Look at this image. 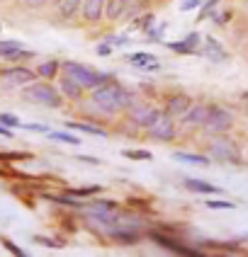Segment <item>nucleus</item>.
<instances>
[{
	"label": "nucleus",
	"mask_w": 248,
	"mask_h": 257,
	"mask_svg": "<svg viewBox=\"0 0 248 257\" xmlns=\"http://www.w3.org/2000/svg\"><path fill=\"white\" fill-rule=\"evenodd\" d=\"M175 160H183V163H195V165H209V158L202 156H192V153H175Z\"/></svg>",
	"instance_id": "20"
},
{
	"label": "nucleus",
	"mask_w": 248,
	"mask_h": 257,
	"mask_svg": "<svg viewBox=\"0 0 248 257\" xmlns=\"http://www.w3.org/2000/svg\"><path fill=\"white\" fill-rule=\"evenodd\" d=\"M56 71H58V61H49V63H44L42 68H39V75H44V78H51Z\"/></svg>",
	"instance_id": "22"
},
{
	"label": "nucleus",
	"mask_w": 248,
	"mask_h": 257,
	"mask_svg": "<svg viewBox=\"0 0 248 257\" xmlns=\"http://www.w3.org/2000/svg\"><path fill=\"white\" fill-rule=\"evenodd\" d=\"M22 51V44L15 42V39H8V42H0V54L3 56H15Z\"/></svg>",
	"instance_id": "19"
},
{
	"label": "nucleus",
	"mask_w": 248,
	"mask_h": 257,
	"mask_svg": "<svg viewBox=\"0 0 248 257\" xmlns=\"http://www.w3.org/2000/svg\"><path fill=\"white\" fill-rule=\"evenodd\" d=\"M0 136H5V139H10V128H5L0 124Z\"/></svg>",
	"instance_id": "32"
},
{
	"label": "nucleus",
	"mask_w": 248,
	"mask_h": 257,
	"mask_svg": "<svg viewBox=\"0 0 248 257\" xmlns=\"http://www.w3.org/2000/svg\"><path fill=\"white\" fill-rule=\"evenodd\" d=\"M134 0H107L105 3V8H107V17L110 20H117V17H122V15L127 13V8H129Z\"/></svg>",
	"instance_id": "14"
},
{
	"label": "nucleus",
	"mask_w": 248,
	"mask_h": 257,
	"mask_svg": "<svg viewBox=\"0 0 248 257\" xmlns=\"http://www.w3.org/2000/svg\"><path fill=\"white\" fill-rule=\"evenodd\" d=\"M102 8H105V0H83V15L88 22H98L102 17Z\"/></svg>",
	"instance_id": "12"
},
{
	"label": "nucleus",
	"mask_w": 248,
	"mask_h": 257,
	"mask_svg": "<svg viewBox=\"0 0 248 257\" xmlns=\"http://www.w3.org/2000/svg\"><path fill=\"white\" fill-rule=\"evenodd\" d=\"M51 139H54V141H61V143H73V146L80 143V139H73L68 134H51Z\"/></svg>",
	"instance_id": "24"
},
{
	"label": "nucleus",
	"mask_w": 248,
	"mask_h": 257,
	"mask_svg": "<svg viewBox=\"0 0 248 257\" xmlns=\"http://www.w3.org/2000/svg\"><path fill=\"white\" fill-rule=\"evenodd\" d=\"M173 134H175V128H173L171 116L160 114V119L151 126V136H153V139H158V141H171V139H173Z\"/></svg>",
	"instance_id": "7"
},
{
	"label": "nucleus",
	"mask_w": 248,
	"mask_h": 257,
	"mask_svg": "<svg viewBox=\"0 0 248 257\" xmlns=\"http://www.w3.org/2000/svg\"><path fill=\"white\" fill-rule=\"evenodd\" d=\"M209 109H212V107L197 104V107H192L190 112H185V121H188V124H204L207 116H209Z\"/></svg>",
	"instance_id": "15"
},
{
	"label": "nucleus",
	"mask_w": 248,
	"mask_h": 257,
	"mask_svg": "<svg viewBox=\"0 0 248 257\" xmlns=\"http://www.w3.org/2000/svg\"><path fill=\"white\" fill-rule=\"evenodd\" d=\"M202 54H204L207 58H209V61H217V63L226 61V51H224V46H221V44H219L217 39H212V37H209V39L204 42Z\"/></svg>",
	"instance_id": "9"
},
{
	"label": "nucleus",
	"mask_w": 248,
	"mask_h": 257,
	"mask_svg": "<svg viewBox=\"0 0 248 257\" xmlns=\"http://www.w3.org/2000/svg\"><path fill=\"white\" fill-rule=\"evenodd\" d=\"M0 124H3V126H17V124H20V119L13 116V114H0Z\"/></svg>",
	"instance_id": "27"
},
{
	"label": "nucleus",
	"mask_w": 248,
	"mask_h": 257,
	"mask_svg": "<svg viewBox=\"0 0 248 257\" xmlns=\"http://www.w3.org/2000/svg\"><path fill=\"white\" fill-rule=\"evenodd\" d=\"M3 245H5V247H8V250H10V252H13L15 257H29L27 252L22 250V247H17V245H13L10 240H3Z\"/></svg>",
	"instance_id": "26"
},
{
	"label": "nucleus",
	"mask_w": 248,
	"mask_h": 257,
	"mask_svg": "<svg viewBox=\"0 0 248 257\" xmlns=\"http://www.w3.org/2000/svg\"><path fill=\"white\" fill-rule=\"evenodd\" d=\"M158 119H160V112L158 109H153V107H146V104H136V107H131V121H134L136 126L151 128Z\"/></svg>",
	"instance_id": "6"
},
{
	"label": "nucleus",
	"mask_w": 248,
	"mask_h": 257,
	"mask_svg": "<svg viewBox=\"0 0 248 257\" xmlns=\"http://www.w3.org/2000/svg\"><path fill=\"white\" fill-rule=\"evenodd\" d=\"M68 126L75 128V131H86V134H95V136H102V139L107 136V134H105L102 128H98V126H88V124H68Z\"/></svg>",
	"instance_id": "21"
},
{
	"label": "nucleus",
	"mask_w": 248,
	"mask_h": 257,
	"mask_svg": "<svg viewBox=\"0 0 248 257\" xmlns=\"http://www.w3.org/2000/svg\"><path fill=\"white\" fill-rule=\"evenodd\" d=\"M100 187H83V189H73V197H86V194H98Z\"/></svg>",
	"instance_id": "25"
},
{
	"label": "nucleus",
	"mask_w": 248,
	"mask_h": 257,
	"mask_svg": "<svg viewBox=\"0 0 248 257\" xmlns=\"http://www.w3.org/2000/svg\"><path fill=\"white\" fill-rule=\"evenodd\" d=\"M231 124H233V119L226 109L212 107V109H209V116H207V121H204V128H207L209 134H224V131L231 128Z\"/></svg>",
	"instance_id": "5"
},
{
	"label": "nucleus",
	"mask_w": 248,
	"mask_h": 257,
	"mask_svg": "<svg viewBox=\"0 0 248 257\" xmlns=\"http://www.w3.org/2000/svg\"><path fill=\"white\" fill-rule=\"evenodd\" d=\"M241 104L246 107V112H248V92H243V97H241Z\"/></svg>",
	"instance_id": "33"
},
{
	"label": "nucleus",
	"mask_w": 248,
	"mask_h": 257,
	"mask_svg": "<svg viewBox=\"0 0 248 257\" xmlns=\"http://www.w3.org/2000/svg\"><path fill=\"white\" fill-rule=\"evenodd\" d=\"M185 187L192 192H200V194H221V189L214 185H207L202 180H185Z\"/></svg>",
	"instance_id": "16"
},
{
	"label": "nucleus",
	"mask_w": 248,
	"mask_h": 257,
	"mask_svg": "<svg viewBox=\"0 0 248 257\" xmlns=\"http://www.w3.org/2000/svg\"><path fill=\"white\" fill-rule=\"evenodd\" d=\"M80 3H83V0H56V8L63 17H73V15L78 13V5H80Z\"/></svg>",
	"instance_id": "17"
},
{
	"label": "nucleus",
	"mask_w": 248,
	"mask_h": 257,
	"mask_svg": "<svg viewBox=\"0 0 248 257\" xmlns=\"http://www.w3.org/2000/svg\"><path fill=\"white\" fill-rule=\"evenodd\" d=\"M246 3H248V0H246Z\"/></svg>",
	"instance_id": "35"
},
{
	"label": "nucleus",
	"mask_w": 248,
	"mask_h": 257,
	"mask_svg": "<svg viewBox=\"0 0 248 257\" xmlns=\"http://www.w3.org/2000/svg\"><path fill=\"white\" fill-rule=\"evenodd\" d=\"M209 153L212 158H217L221 163H241V153H238V146L231 141V139H226V136H219L214 141L209 143Z\"/></svg>",
	"instance_id": "4"
},
{
	"label": "nucleus",
	"mask_w": 248,
	"mask_h": 257,
	"mask_svg": "<svg viewBox=\"0 0 248 257\" xmlns=\"http://www.w3.org/2000/svg\"><path fill=\"white\" fill-rule=\"evenodd\" d=\"M190 104H192V100H190L188 95H175L173 100L168 102V116H180L185 114L190 109Z\"/></svg>",
	"instance_id": "11"
},
{
	"label": "nucleus",
	"mask_w": 248,
	"mask_h": 257,
	"mask_svg": "<svg viewBox=\"0 0 248 257\" xmlns=\"http://www.w3.org/2000/svg\"><path fill=\"white\" fill-rule=\"evenodd\" d=\"M0 75H3V80H8L13 85H25L29 80H34V73L27 71V68H8V71H3Z\"/></svg>",
	"instance_id": "8"
},
{
	"label": "nucleus",
	"mask_w": 248,
	"mask_h": 257,
	"mask_svg": "<svg viewBox=\"0 0 248 257\" xmlns=\"http://www.w3.org/2000/svg\"><path fill=\"white\" fill-rule=\"evenodd\" d=\"M197 44H200V34L195 32V34H188L183 42L168 44V49H171V51H178V54H192V51L197 49Z\"/></svg>",
	"instance_id": "10"
},
{
	"label": "nucleus",
	"mask_w": 248,
	"mask_h": 257,
	"mask_svg": "<svg viewBox=\"0 0 248 257\" xmlns=\"http://www.w3.org/2000/svg\"><path fill=\"white\" fill-rule=\"evenodd\" d=\"M124 156L131 158V160H151L148 151H124Z\"/></svg>",
	"instance_id": "23"
},
{
	"label": "nucleus",
	"mask_w": 248,
	"mask_h": 257,
	"mask_svg": "<svg viewBox=\"0 0 248 257\" xmlns=\"http://www.w3.org/2000/svg\"><path fill=\"white\" fill-rule=\"evenodd\" d=\"M63 78H68V80H73V83H78V85L83 87H100L107 83V75H102V73H95L90 71V68H86V66H80V63H73V61H66L63 66Z\"/></svg>",
	"instance_id": "2"
},
{
	"label": "nucleus",
	"mask_w": 248,
	"mask_h": 257,
	"mask_svg": "<svg viewBox=\"0 0 248 257\" xmlns=\"http://www.w3.org/2000/svg\"><path fill=\"white\" fill-rule=\"evenodd\" d=\"M29 128L32 131H44V126H39V124H29Z\"/></svg>",
	"instance_id": "34"
},
{
	"label": "nucleus",
	"mask_w": 248,
	"mask_h": 257,
	"mask_svg": "<svg viewBox=\"0 0 248 257\" xmlns=\"http://www.w3.org/2000/svg\"><path fill=\"white\" fill-rule=\"evenodd\" d=\"M217 3H219V0H207V5H204V10H202V15H200V17H202V20H204V17H207V15L212 13V8H214V5H217Z\"/></svg>",
	"instance_id": "30"
},
{
	"label": "nucleus",
	"mask_w": 248,
	"mask_h": 257,
	"mask_svg": "<svg viewBox=\"0 0 248 257\" xmlns=\"http://www.w3.org/2000/svg\"><path fill=\"white\" fill-rule=\"evenodd\" d=\"M25 100L32 102V104H42V107H58L61 95L46 83H34L25 90Z\"/></svg>",
	"instance_id": "3"
},
{
	"label": "nucleus",
	"mask_w": 248,
	"mask_h": 257,
	"mask_svg": "<svg viewBox=\"0 0 248 257\" xmlns=\"http://www.w3.org/2000/svg\"><path fill=\"white\" fill-rule=\"evenodd\" d=\"M29 8H42V5H46V0H25Z\"/></svg>",
	"instance_id": "31"
},
{
	"label": "nucleus",
	"mask_w": 248,
	"mask_h": 257,
	"mask_svg": "<svg viewBox=\"0 0 248 257\" xmlns=\"http://www.w3.org/2000/svg\"><path fill=\"white\" fill-rule=\"evenodd\" d=\"M207 206L209 209H233V204H229V201H209Z\"/></svg>",
	"instance_id": "29"
},
{
	"label": "nucleus",
	"mask_w": 248,
	"mask_h": 257,
	"mask_svg": "<svg viewBox=\"0 0 248 257\" xmlns=\"http://www.w3.org/2000/svg\"><path fill=\"white\" fill-rule=\"evenodd\" d=\"M93 102L100 107L102 112L115 114V112H122V109H127V107H129L131 95L122 85H117V83H105V85L95 87V92H93Z\"/></svg>",
	"instance_id": "1"
},
{
	"label": "nucleus",
	"mask_w": 248,
	"mask_h": 257,
	"mask_svg": "<svg viewBox=\"0 0 248 257\" xmlns=\"http://www.w3.org/2000/svg\"><path fill=\"white\" fill-rule=\"evenodd\" d=\"M61 87H63V92H66L68 97H73V100H78V97L83 95V87L78 85V83H73V80H68V78L61 80Z\"/></svg>",
	"instance_id": "18"
},
{
	"label": "nucleus",
	"mask_w": 248,
	"mask_h": 257,
	"mask_svg": "<svg viewBox=\"0 0 248 257\" xmlns=\"http://www.w3.org/2000/svg\"><path fill=\"white\" fill-rule=\"evenodd\" d=\"M200 3H202V0H183L180 10H183V13H188V10H195V8H197Z\"/></svg>",
	"instance_id": "28"
},
{
	"label": "nucleus",
	"mask_w": 248,
	"mask_h": 257,
	"mask_svg": "<svg viewBox=\"0 0 248 257\" xmlns=\"http://www.w3.org/2000/svg\"><path fill=\"white\" fill-rule=\"evenodd\" d=\"M129 63L136 68H146V71H156L158 68V58L151 56V54H131Z\"/></svg>",
	"instance_id": "13"
}]
</instances>
